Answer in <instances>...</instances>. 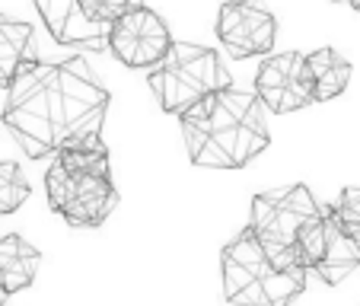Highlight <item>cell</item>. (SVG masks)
<instances>
[{"label": "cell", "instance_id": "obj_1", "mask_svg": "<svg viewBox=\"0 0 360 306\" xmlns=\"http://www.w3.org/2000/svg\"><path fill=\"white\" fill-rule=\"evenodd\" d=\"M105 112L109 89L96 80L83 58L61 64L29 58L7 83L4 128L26 157L41 160L64 147L102 141Z\"/></svg>", "mask_w": 360, "mask_h": 306}, {"label": "cell", "instance_id": "obj_2", "mask_svg": "<svg viewBox=\"0 0 360 306\" xmlns=\"http://www.w3.org/2000/svg\"><path fill=\"white\" fill-rule=\"evenodd\" d=\"M182 137L195 166L207 170H243L268 147L265 106L259 96L224 87L198 99L179 115Z\"/></svg>", "mask_w": 360, "mask_h": 306}, {"label": "cell", "instance_id": "obj_3", "mask_svg": "<svg viewBox=\"0 0 360 306\" xmlns=\"http://www.w3.org/2000/svg\"><path fill=\"white\" fill-rule=\"evenodd\" d=\"M45 191L51 211L70 227H102L118 204L105 144L96 141L58 150L55 163L45 172Z\"/></svg>", "mask_w": 360, "mask_h": 306}, {"label": "cell", "instance_id": "obj_4", "mask_svg": "<svg viewBox=\"0 0 360 306\" xmlns=\"http://www.w3.org/2000/svg\"><path fill=\"white\" fill-rule=\"evenodd\" d=\"M147 83L157 96L160 109L169 115H182L198 99L230 87V74L224 70L220 58L211 48L191 45V42H172L163 61L150 68Z\"/></svg>", "mask_w": 360, "mask_h": 306}, {"label": "cell", "instance_id": "obj_5", "mask_svg": "<svg viewBox=\"0 0 360 306\" xmlns=\"http://www.w3.org/2000/svg\"><path fill=\"white\" fill-rule=\"evenodd\" d=\"M51 39L61 45H105L109 23L141 0H32Z\"/></svg>", "mask_w": 360, "mask_h": 306}, {"label": "cell", "instance_id": "obj_6", "mask_svg": "<svg viewBox=\"0 0 360 306\" xmlns=\"http://www.w3.org/2000/svg\"><path fill=\"white\" fill-rule=\"evenodd\" d=\"M105 45H109V51L124 68L150 70L153 64L163 61V55L169 51L172 35H169V26L153 10H147L141 4V7L128 10V13H122L118 20L109 23Z\"/></svg>", "mask_w": 360, "mask_h": 306}, {"label": "cell", "instance_id": "obj_7", "mask_svg": "<svg viewBox=\"0 0 360 306\" xmlns=\"http://www.w3.org/2000/svg\"><path fill=\"white\" fill-rule=\"evenodd\" d=\"M322 208L316 204L313 191L306 185H290L268 195L252 198V217L249 230L268 246H293L300 224L316 217Z\"/></svg>", "mask_w": 360, "mask_h": 306}, {"label": "cell", "instance_id": "obj_8", "mask_svg": "<svg viewBox=\"0 0 360 306\" xmlns=\"http://www.w3.org/2000/svg\"><path fill=\"white\" fill-rule=\"evenodd\" d=\"M217 35L233 58L271 55L278 23L262 0H226L217 16Z\"/></svg>", "mask_w": 360, "mask_h": 306}, {"label": "cell", "instance_id": "obj_9", "mask_svg": "<svg viewBox=\"0 0 360 306\" xmlns=\"http://www.w3.org/2000/svg\"><path fill=\"white\" fill-rule=\"evenodd\" d=\"M255 96L274 115L306 109L313 102L309 77H306V55L303 51H278L265 55L255 74Z\"/></svg>", "mask_w": 360, "mask_h": 306}, {"label": "cell", "instance_id": "obj_10", "mask_svg": "<svg viewBox=\"0 0 360 306\" xmlns=\"http://www.w3.org/2000/svg\"><path fill=\"white\" fill-rule=\"evenodd\" d=\"M326 214V255L322 262L313 268L326 284H341L347 274H354L360 268V243L351 236V233L341 230V224L335 220L332 208H322Z\"/></svg>", "mask_w": 360, "mask_h": 306}, {"label": "cell", "instance_id": "obj_11", "mask_svg": "<svg viewBox=\"0 0 360 306\" xmlns=\"http://www.w3.org/2000/svg\"><path fill=\"white\" fill-rule=\"evenodd\" d=\"M39 265H41V255L35 246H29L16 233L0 236V291L7 293V297L26 291L35 281Z\"/></svg>", "mask_w": 360, "mask_h": 306}, {"label": "cell", "instance_id": "obj_12", "mask_svg": "<svg viewBox=\"0 0 360 306\" xmlns=\"http://www.w3.org/2000/svg\"><path fill=\"white\" fill-rule=\"evenodd\" d=\"M306 77H309L313 102H332L351 83V64L335 48H319L306 55Z\"/></svg>", "mask_w": 360, "mask_h": 306}, {"label": "cell", "instance_id": "obj_13", "mask_svg": "<svg viewBox=\"0 0 360 306\" xmlns=\"http://www.w3.org/2000/svg\"><path fill=\"white\" fill-rule=\"evenodd\" d=\"M35 45V32L29 23L0 16V87H7L22 61H29Z\"/></svg>", "mask_w": 360, "mask_h": 306}, {"label": "cell", "instance_id": "obj_14", "mask_svg": "<svg viewBox=\"0 0 360 306\" xmlns=\"http://www.w3.org/2000/svg\"><path fill=\"white\" fill-rule=\"evenodd\" d=\"M293 249H297L306 272H313V268L319 265L322 255H326V214L319 211L316 217L300 224L297 236H293Z\"/></svg>", "mask_w": 360, "mask_h": 306}, {"label": "cell", "instance_id": "obj_15", "mask_svg": "<svg viewBox=\"0 0 360 306\" xmlns=\"http://www.w3.org/2000/svg\"><path fill=\"white\" fill-rule=\"evenodd\" d=\"M29 179L22 176V170L10 160H0V217L4 214L20 211L29 198Z\"/></svg>", "mask_w": 360, "mask_h": 306}, {"label": "cell", "instance_id": "obj_16", "mask_svg": "<svg viewBox=\"0 0 360 306\" xmlns=\"http://www.w3.org/2000/svg\"><path fill=\"white\" fill-rule=\"evenodd\" d=\"M335 220L341 224V230L351 233L354 239L360 243V189L357 185H347L345 191L338 195V204L332 208Z\"/></svg>", "mask_w": 360, "mask_h": 306}, {"label": "cell", "instance_id": "obj_17", "mask_svg": "<svg viewBox=\"0 0 360 306\" xmlns=\"http://www.w3.org/2000/svg\"><path fill=\"white\" fill-rule=\"evenodd\" d=\"M347 4H351V7H354V10H360V0H347Z\"/></svg>", "mask_w": 360, "mask_h": 306}, {"label": "cell", "instance_id": "obj_18", "mask_svg": "<svg viewBox=\"0 0 360 306\" xmlns=\"http://www.w3.org/2000/svg\"><path fill=\"white\" fill-rule=\"evenodd\" d=\"M4 300H7V293H4V291H0V306H4Z\"/></svg>", "mask_w": 360, "mask_h": 306}]
</instances>
